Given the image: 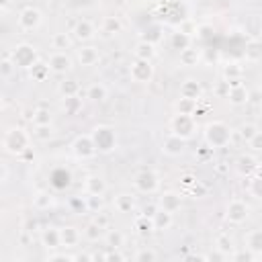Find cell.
Instances as JSON below:
<instances>
[{"mask_svg":"<svg viewBox=\"0 0 262 262\" xmlns=\"http://www.w3.org/2000/svg\"><path fill=\"white\" fill-rule=\"evenodd\" d=\"M12 61L18 68H33L37 63V51H35V47L29 45V43L18 45L14 49V53H12Z\"/></svg>","mask_w":262,"mask_h":262,"instance_id":"cell-5","label":"cell"},{"mask_svg":"<svg viewBox=\"0 0 262 262\" xmlns=\"http://www.w3.org/2000/svg\"><path fill=\"white\" fill-rule=\"evenodd\" d=\"M51 43H53V47L57 51H66V47L72 45V39L68 37V33H55L53 39H51Z\"/></svg>","mask_w":262,"mask_h":262,"instance_id":"cell-35","label":"cell"},{"mask_svg":"<svg viewBox=\"0 0 262 262\" xmlns=\"http://www.w3.org/2000/svg\"><path fill=\"white\" fill-rule=\"evenodd\" d=\"M47 66H49V70L55 72V74H66V72L72 68V59L66 55V51H55V53H51Z\"/></svg>","mask_w":262,"mask_h":262,"instance_id":"cell-11","label":"cell"},{"mask_svg":"<svg viewBox=\"0 0 262 262\" xmlns=\"http://www.w3.org/2000/svg\"><path fill=\"white\" fill-rule=\"evenodd\" d=\"M29 133L25 129H18V127H12L4 133V139H2V145L8 154H23L29 149Z\"/></svg>","mask_w":262,"mask_h":262,"instance_id":"cell-1","label":"cell"},{"mask_svg":"<svg viewBox=\"0 0 262 262\" xmlns=\"http://www.w3.org/2000/svg\"><path fill=\"white\" fill-rule=\"evenodd\" d=\"M151 221H154V229H158V231H166V229H170V225H172L174 217H172V213H170V211H166V209L158 207V211L151 215Z\"/></svg>","mask_w":262,"mask_h":262,"instance_id":"cell-14","label":"cell"},{"mask_svg":"<svg viewBox=\"0 0 262 262\" xmlns=\"http://www.w3.org/2000/svg\"><path fill=\"white\" fill-rule=\"evenodd\" d=\"M133 186H135L139 192H143V194H149V192L158 190V186H160L158 174H156V172H151V170H141L139 174H135Z\"/></svg>","mask_w":262,"mask_h":262,"instance_id":"cell-6","label":"cell"},{"mask_svg":"<svg viewBox=\"0 0 262 262\" xmlns=\"http://www.w3.org/2000/svg\"><path fill=\"white\" fill-rule=\"evenodd\" d=\"M98 49L92 47V45H86V47H80L76 49V59L82 63V66H94L98 61Z\"/></svg>","mask_w":262,"mask_h":262,"instance_id":"cell-16","label":"cell"},{"mask_svg":"<svg viewBox=\"0 0 262 262\" xmlns=\"http://www.w3.org/2000/svg\"><path fill=\"white\" fill-rule=\"evenodd\" d=\"M41 23H43V16H41V12H39L37 8H33V6L23 8L20 14H18V27H20L23 31H35V29L41 27Z\"/></svg>","mask_w":262,"mask_h":262,"instance_id":"cell-7","label":"cell"},{"mask_svg":"<svg viewBox=\"0 0 262 262\" xmlns=\"http://www.w3.org/2000/svg\"><path fill=\"white\" fill-rule=\"evenodd\" d=\"M215 248H217L219 254L231 256V254L235 252V242H233V237H231L229 233H219V235L215 237Z\"/></svg>","mask_w":262,"mask_h":262,"instance_id":"cell-18","label":"cell"},{"mask_svg":"<svg viewBox=\"0 0 262 262\" xmlns=\"http://www.w3.org/2000/svg\"><path fill=\"white\" fill-rule=\"evenodd\" d=\"M41 239H43V246H45V248H51V250H55V248H59V246H61L59 229H53V227H47V229L43 231Z\"/></svg>","mask_w":262,"mask_h":262,"instance_id":"cell-24","label":"cell"},{"mask_svg":"<svg viewBox=\"0 0 262 262\" xmlns=\"http://www.w3.org/2000/svg\"><path fill=\"white\" fill-rule=\"evenodd\" d=\"M158 205H160L162 209L174 213V211L180 209V194H176V192H164V194L160 196V203H158Z\"/></svg>","mask_w":262,"mask_h":262,"instance_id":"cell-21","label":"cell"},{"mask_svg":"<svg viewBox=\"0 0 262 262\" xmlns=\"http://www.w3.org/2000/svg\"><path fill=\"white\" fill-rule=\"evenodd\" d=\"M104 239H106V246H108V248H115V250L125 246V235H123L119 229L106 231V233H104Z\"/></svg>","mask_w":262,"mask_h":262,"instance_id":"cell-30","label":"cell"},{"mask_svg":"<svg viewBox=\"0 0 262 262\" xmlns=\"http://www.w3.org/2000/svg\"><path fill=\"white\" fill-rule=\"evenodd\" d=\"M102 33H106V35H115V33H119L121 31V23H119V18H115V16H106L104 20H102Z\"/></svg>","mask_w":262,"mask_h":262,"instance_id":"cell-34","label":"cell"},{"mask_svg":"<svg viewBox=\"0 0 262 262\" xmlns=\"http://www.w3.org/2000/svg\"><path fill=\"white\" fill-rule=\"evenodd\" d=\"M231 258L233 260H252L254 258V252H250V250L248 252H233Z\"/></svg>","mask_w":262,"mask_h":262,"instance_id":"cell-49","label":"cell"},{"mask_svg":"<svg viewBox=\"0 0 262 262\" xmlns=\"http://www.w3.org/2000/svg\"><path fill=\"white\" fill-rule=\"evenodd\" d=\"M256 133H258V129H256V125H252V123H246V125L239 127V135H242V139H246V141H250Z\"/></svg>","mask_w":262,"mask_h":262,"instance_id":"cell-42","label":"cell"},{"mask_svg":"<svg viewBox=\"0 0 262 262\" xmlns=\"http://www.w3.org/2000/svg\"><path fill=\"white\" fill-rule=\"evenodd\" d=\"M188 41H190V35H186V33H174V35H172V45H174L178 51L186 49V47H188Z\"/></svg>","mask_w":262,"mask_h":262,"instance_id":"cell-38","label":"cell"},{"mask_svg":"<svg viewBox=\"0 0 262 262\" xmlns=\"http://www.w3.org/2000/svg\"><path fill=\"white\" fill-rule=\"evenodd\" d=\"M106 94H108L106 88H104L102 84H98V82H96V84H90V86L86 88V98L92 100V102H102V100L106 98Z\"/></svg>","mask_w":262,"mask_h":262,"instance_id":"cell-27","label":"cell"},{"mask_svg":"<svg viewBox=\"0 0 262 262\" xmlns=\"http://www.w3.org/2000/svg\"><path fill=\"white\" fill-rule=\"evenodd\" d=\"M104 235V227H100L96 221H92L86 229H84V237H88L90 242H96V239H100Z\"/></svg>","mask_w":262,"mask_h":262,"instance_id":"cell-33","label":"cell"},{"mask_svg":"<svg viewBox=\"0 0 262 262\" xmlns=\"http://www.w3.org/2000/svg\"><path fill=\"white\" fill-rule=\"evenodd\" d=\"M10 66H12V63H10L8 59H4V63H2V74H4V76L10 74Z\"/></svg>","mask_w":262,"mask_h":262,"instance_id":"cell-50","label":"cell"},{"mask_svg":"<svg viewBox=\"0 0 262 262\" xmlns=\"http://www.w3.org/2000/svg\"><path fill=\"white\" fill-rule=\"evenodd\" d=\"M137 262H143V260H156V254L151 250H139L135 256H133Z\"/></svg>","mask_w":262,"mask_h":262,"instance_id":"cell-47","label":"cell"},{"mask_svg":"<svg viewBox=\"0 0 262 262\" xmlns=\"http://www.w3.org/2000/svg\"><path fill=\"white\" fill-rule=\"evenodd\" d=\"M248 96H250V92L246 90V86H244L239 80L229 82V92H227V98H229V102H231V104H235V106L246 104V102H248Z\"/></svg>","mask_w":262,"mask_h":262,"instance_id":"cell-12","label":"cell"},{"mask_svg":"<svg viewBox=\"0 0 262 262\" xmlns=\"http://www.w3.org/2000/svg\"><path fill=\"white\" fill-rule=\"evenodd\" d=\"M246 59H248L250 63L262 61V41H260V39H252V41L246 45Z\"/></svg>","mask_w":262,"mask_h":262,"instance_id":"cell-20","label":"cell"},{"mask_svg":"<svg viewBox=\"0 0 262 262\" xmlns=\"http://www.w3.org/2000/svg\"><path fill=\"white\" fill-rule=\"evenodd\" d=\"M133 225H135V229H137V233H139V235H149V233L154 231V221H151V217H149V215H145V213H143V215H139V217L135 219V223H133Z\"/></svg>","mask_w":262,"mask_h":262,"instance_id":"cell-28","label":"cell"},{"mask_svg":"<svg viewBox=\"0 0 262 262\" xmlns=\"http://www.w3.org/2000/svg\"><path fill=\"white\" fill-rule=\"evenodd\" d=\"M92 141L98 151H111L117 145V137L111 127H96L92 131Z\"/></svg>","mask_w":262,"mask_h":262,"instance_id":"cell-4","label":"cell"},{"mask_svg":"<svg viewBox=\"0 0 262 262\" xmlns=\"http://www.w3.org/2000/svg\"><path fill=\"white\" fill-rule=\"evenodd\" d=\"M248 215H250V209H248V205H246L244 201L233 199V201L227 205V213H225V217H227L229 223L239 225V223H244V221L248 219Z\"/></svg>","mask_w":262,"mask_h":262,"instance_id":"cell-9","label":"cell"},{"mask_svg":"<svg viewBox=\"0 0 262 262\" xmlns=\"http://www.w3.org/2000/svg\"><path fill=\"white\" fill-rule=\"evenodd\" d=\"M250 194L256 199H262V178H252L250 180Z\"/></svg>","mask_w":262,"mask_h":262,"instance_id":"cell-43","label":"cell"},{"mask_svg":"<svg viewBox=\"0 0 262 262\" xmlns=\"http://www.w3.org/2000/svg\"><path fill=\"white\" fill-rule=\"evenodd\" d=\"M55 260L74 262V260H76V256H74V254H66V252H55V254H49V256H47V262H55Z\"/></svg>","mask_w":262,"mask_h":262,"instance_id":"cell-44","label":"cell"},{"mask_svg":"<svg viewBox=\"0 0 262 262\" xmlns=\"http://www.w3.org/2000/svg\"><path fill=\"white\" fill-rule=\"evenodd\" d=\"M260 27H262V25H260V18H258V16H250V20L246 23V31H248V33H250L254 39L258 37V33H260Z\"/></svg>","mask_w":262,"mask_h":262,"instance_id":"cell-41","label":"cell"},{"mask_svg":"<svg viewBox=\"0 0 262 262\" xmlns=\"http://www.w3.org/2000/svg\"><path fill=\"white\" fill-rule=\"evenodd\" d=\"M180 94H182L184 98H194V100H199V96H201V86H199L194 80H186V82L182 84V88H180Z\"/></svg>","mask_w":262,"mask_h":262,"instance_id":"cell-29","label":"cell"},{"mask_svg":"<svg viewBox=\"0 0 262 262\" xmlns=\"http://www.w3.org/2000/svg\"><path fill=\"white\" fill-rule=\"evenodd\" d=\"M192 182H196V180H194V178H192V176H190V174H186V176H184V178H182V184H184V186H190V184H192Z\"/></svg>","mask_w":262,"mask_h":262,"instance_id":"cell-51","label":"cell"},{"mask_svg":"<svg viewBox=\"0 0 262 262\" xmlns=\"http://www.w3.org/2000/svg\"><path fill=\"white\" fill-rule=\"evenodd\" d=\"M258 90L262 92V78H260V84H258Z\"/></svg>","mask_w":262,"mask_h":262,"instance_id":"cell-52","label":"cell"},{"mask_svg":"<svg viewBox=\"0 0 262 262\" xmlns=\"http://www.w3.org/2000/svg\"><path fill=\"white\" fill-rule=\"evenodd\" d=\"M53 203H55V199H53V194L47 192V190H41V192H37V194L33 196V205H35V209H39V211H45V209L53 207Z\"/></svg>","mask_w":262,"mask_h":262,"instance_id":"cell-25","label":"cell"},{"mask_svg":"<svg viewBox=\"0 0 262 262\" xmlns=\"http://www.w3.org/2000/svg\"><path fill=\"white\" fill-rule=\"evenodd\" d=\"M196 102H199V100H194V98H184V96H182V98L178 100V104H176V111L182 113V115H194Z\"/></svg>","mask_w":262,"mask_h":262,"instance_id":"cell-32","label":"cell"},{"mask_svg":"<svg viewBox=\"0 0 262 262\" xmlns=\"http://www.w3.org/2000/svg\"><path fill=\"white\" fill-rule=\"evenodd\" d=\"M246 248L254 254H262V229H254L246 235Z\"/></svg>","mask_w":262,"mask_h":262,"instance_id":"cell-22","label":"cell"},{"mask_svg":"<svg viewBox=\"0 0 262 262\" xmlns=\"http://www.w3.org/2000/svg\"><path fill=\"white\" fill-rule=\"evenodd\" d=\"M133 53H135L137 59H149V61H151V57L156 55V47H154V43H149V41H139V43L135 45Z\"/></svg>","mask_w":262,"mask_h":262,"instance_id":"cell-23","label":"cell"},{"mask_svg":"<svg viewBox=\"0 0 262 262\" xmlns=\"http://www.w3.org/2000/svg\"><path fill=\"white\" fill-rule=\"evenodd\" d=\"M72 149H74L76 158H82V160H88V158H92V156L98 151V149H96V145H94V141H92V135L78 137V139L74 141Z\"/></svg>","mask_w":262,"mask_h":262,"instance_id":"cell-10","label":"cell"},{"mask_svg":"<svg viewBox=\"0 0 262 262\" xmlns=\"http://www.w3.org/2000/svg\"><path fill=\"white\" fill-rule=\"evenodd\" d=\"M78 90H80V86H78V82H76V80H66V82H61V84H59V94H61L63 98L78 96Z\"/></svg>","mask_w":262,"mask_h":262,"instance_id":"cell-31","label":"cell"},{"mask_svg":"<svg viewBox=\"0 0 262 262\" xmlns=\"http://www.w3.org/2000/svg\"><path fill=\"white\" fill-rule=\"evenodd\" d=\"M82 235H84V233H80V231H78L76 227H72V225H68V227H61V229H59L61 246H66V248H76V246L80 244Z\"/></svg>","mask_w":262,"mask_h":262,"instance_id":"cell-15","label":"cell"},{"mask_svg":"<svg viewBox=\"0 0 262 262\" xmlns=\"http://www.w3.org/2000/svg\"><path fill=\"white\" fill-rule=\"evenodd\" d=\"M49 72H51V70H49V66H43V63H35L31 74H33L37 80H43V78H45V74H49Z\"/></svg>","mask_w":262,"mask_h":262,"instance_id":"cell-45","label":"cell"},{"mask_svg":"<svg viewBox=\"0 0 262 262\" xmlns=\"http://www.w3.org/2000/svg\"><path fill=\"white\" fill-rule=\"evenodd\" d=\"M94 33H96V29H94V25L88 23V20H80V23L74 27V39H78V41H90V39L94 37Z\"/></svg>","mask_w":262,"mask_h":262,"instance_id":"cell-19","label":"cell"},{"mask_svg":"<svg viewBox=\"0 0 262 262\" xmlns=\"http://www.w3.org/2000/svg\"><path fill=\"white\" fill-rule=\"evenodd\" d=\"M84 190H86V194L102 196L104 190H106V182H104L100 176H88V178L84 180Z\"/></svg>","mask_w":262,"mask_h":262,"instance_id":"cell-17","label":"cell"},{"mask_svg":"<svg viewBox=\"0 0 262 262\" xmlns=\"http://www.w3.org/2000/svg\"><path fill=\"white\" fill-rule=\"evenodd\" d=\"M205 139L211 147H225L231 139V129L221 121H213L205 127Z\"/></svg>","mask_w":262,"mask_h":262,"instance_id":"cell-2","label":"cell"},{"mask_svg":"<svg viewBox=\"0 0 262 262\" xmlns=\"http://www.w3.org/2000/svg\"><path fill=\"white\" fill-rule=\"evenodd\" d=\"M180 61H182V66H194L199 61V51L196 49H190V47L182 49L180 51Z\"/></svg>","mask_w":262,"mask_h":262,"instance_id":"cell-36","label":"cell"},{"mask_svg":"<svg viewBox=\"0 0 262 262\" xmlns=\"http://www.w3.org/2000/svg\"><path fill=\"white\" fill-rule=\"evenodd\" d=\"M94 221L100 225V227H108V215L106 213H102V211H96V217H94Z\"/></svg>","mask_w":262,"mask_h":262,"instance_id":"cell-48","label":"cell"},{"mask_svg":"<svg viewBox=\"0 0 262 262\" xmlns=\"http://www.w3.org/2000/svg\"><path fill=\"white\" fill-rule=\"evenodd\" d=\"M33 123L35 125H51V113L47 108H35Z\"/></svg>","mask_w":262,"mask_h":262,"instance_id":"cell-37","label":"cell"},{"mask_svg":"<svg viewBox=\"0 0 262 262\" xmlns=\"http://www.w3.org/2000/svg\"><path fill=\"white\" fill-rule=\"evenodd\" d=\"M248 145H250V149H254V151H262V133L258 131V133L248 141Z\"/></svg>","mask_w":262,"mask_h":262,"instance_id":"cell-46","label":"cell"},{"mask_svg":"<svg viewBox=\"0 0 262 262\" xmlns=\"http://www.w3.org/2000/svg\"><path fill=\"white\" fill-rule=\"evenodd\" d=\"M184 141H186V139H182V137L170 133V135L162 141V151L168 154V156H178V154H182V149H184Z\"/></svg>","mask_w":262,"mask_h":262,"instance_id":"cell-13","label":"cell"},{"mask_svg":"<svg viewBox=\"0 0 262 262\" xmlns=\"http://www.w3.org/2000/svg\"><path fill=\"white\" fill-rule=\"evenodd\" d=\"M129 74H131L133 82H137V84H145V82H149V80H151L154 68H151L149 59H137V57H135V61L131 63Z\"/></svg>","mask_w":262,"mask_h":262,"instance_id":"cell-8","label":"cell"},{"mask_svg":"<svg viewBox=\"0 0 262 262\" xmlns=\"http://www.w3.org/2000/svg\"><path fill=\"white\" fill-rule=\"evenodd\" d=\"M170 127H172V133H174V135H178V137H182V139H188V137L192 135V131H194V117H192V115L176 113V115L172 117Z\"/></svg>","mask_w":262,"mask_h":262,"instance_id":"cell-3","label":"cell"},{"mask_svg":"<svg viewBox=\"0 0 262 262\" xmlns=\"http://www.w3.org/2000/svg\"><path fill=\"white\" fill-rule=\"evenodd\" d=\"M242 74H244V68H242L239 63H231V66H227V68H225V76L229 78V82L239 80V78H242Z\"/></svg>","mask_w":262,"mask_h":262,"instance_id":"cell-39","label":"cell"},{"mask_svg":"<svg viewBox=\"0 0 262 262\" xmlns=\"http://www.w3.org/2000/svg\"><path fill=\"white\" fill-rule=\"evenodd\" d=\"M115 209L119 211V213H131L133 209H135V199L131 196V194H119V196H115Z\"/></svg>","mask_w":262,"mask_h":262,"instance_id":"cell-26","label":"cell"},{"mask_svg":"<svg viewBox=\"0 0 262 262\" xmlns=\"http://www.w3.org/2000/svg\"><path fill=\"white\" fill-rule=\"evenodd\" d=\"M33 135L37 139H41V141H47L53 135V129H51V125H37L35 131H33Z\"/></svg>","mask_w":262,"mask_h":262,"instance_id":"cell-40","label":"cell"}]
</instances>
